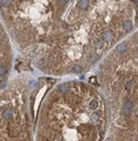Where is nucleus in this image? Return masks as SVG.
Masks as SVG:
<instances>
[{
    "instance_id": "1",
    "label": "nucleus",
    "mask_w": 138,
    "mask_h": 141,
    "mask_svg": "<svg viewBox=\"0 0 138 141\" xmlns=\"http://www.w3.org/2000/svg\"><path fill=\"white\" fill-rule=\"evenodd\" d=\"M132 103L130 102V101H127V102H125L124 105H123V108H122V111H123V113H124L125 115H129L130 113L132 112Z\"/></svg>"
},
{
    "instance_id": "2",
    "label": "nucleus",
    "mask_w": 138,
    "mask_h": 141,
    "mask_svg": "<svg viewBox=\"0 0 138 141\" xmlns=\"http://www.w3.org/2000/svg\"><path fill=\"white\" fill-rule=\"evenodd\" d=\"M12 115H13V112H12V108H5L4 111H2V118L4 119H11L12 118Z\"/></svg>"
},
{
    "instance_id": "3",
    "label": "nucleus",
    "mask_w": 138,
    "mask_h": 141,
    "mask_svg": "<svg viewBox=\"0 0 138 141\" xmlns=\"http://www.w3.org/2000/svg\"><path fill=\"white\" fill-rule=\"evenodd\" d=\"M126 49H127V44L126 42H122V44H119L118 46H117V48H116V51L118 52V53L123 54L126 52Z\"/></svg>"
},
{
    "instance_id": "4",
    "label": "nucleus",
    "mask_w": 138,
    "mask_h": 141,
    "mask_svg": "<svg viewBox=\"0 0 138 141\" xmlns=\"http://www.w3.org/2000/svg\"><path fill=\"white\" fill-rule=\"evenodd\" d=\"M112 39H113V37H112L111 32H109V31H106V32H104L103 33V35H102V40L103 41H111Z\"/></svg>"
},
{
    "instance_id": "5",
    "label": "nucleus",
    "mask_w": 138,
    "mask_h": 141,
    "mask_svg": "<svg viewBox=\"0 0 138 141\" xmlns=\"http://www.w3.org/2000/svg\"><path fill=\"white\" fill-rule=\"evenodd\" d=\"M71 71H72L73 73L79 74V73L83 72V68H81V66H79V65H73L72 68H71Z\"/></svg>"
},
{
    "instance_id": "6",
    "label": "nucleus",
    "mask_w": 138,
    "mask_h": 141,
    "mask_svg": "<svg viewBox=\"0 0 138 141\" xmlns=\"http://www.w3.org/2000/svg\"><path fill=\"white\" fill-rule=\"evenodd\" d=\"M78 6L80 7V8H83V9H85V8L89 7V1H86V0H79Z\"/></svg>"
},
{
    "instance_id": "7",
    "label": "nucleus",
    "mask_w": 138,
    "mask_h": 141,
    "mask_svg": "<svg viewBox=\"0 0 138 141\" xmlns=\"http://www.w3.org/2000/svg\"><path fill=\"white\" fill-rule=\"evenodd\" d=\"M123 28L125 31H131L132 29V22L131 21H124L123 22Z\"/></svg>"
},
{
    "instance_id": "8",
    "label": "nucleus",
    "mask_w": 138,
    "mask_h": 141,
    "mask_svg": "<svg viewBox=\"0 0 138 141\" xmlns=\"http://www.w3.org/2000/svg\"><path fill=\"white\" fill-rule=\"evenodd\" d=\"M69 87H70V85L69 84H61L59 86V89L61 93H66L67 91H69Z\"/></svg>"
},
{
    "instance_id": "9",
    "label": "nucleus",
    "mask_w": 138,
    "mask_h": 141,
    "mask_svg": "<svg viewBox=\"0 0 138 141\" xmlns=\"http://www.w3.org/2000/svg\"><path fill=\"white\" fill-rule=\"evenodd\" d=\"M90 108H91V109H97V108H98V101L92 100L91 102H90Z\"/></svg>"
},
{
    "instance_id": "10",
    "label": "nucleus",
    "mask_w": 138,
    "mask_h": 141,
    "mask_svg": "<svg viewBox=\"0 0 138 141\" xmlns=\"http://www.w3.org/2000/svg\"><path fill=\"white\" fill-rule=\"evenodd\" d=\"M7 74V68L5 67V66H0V76H5Z\"/></svg>"
},
{
    "instance_id": "11",
    "label": "nucleus",
    "mask_w": 138,
    "mask_h": 141,
    "mask_svg": "<svg viewBox=\"0 0 138 141\" xmlns=\"http://www.w3.org/2000/svg\"><path fill=\"white\" fill-rule=\"evenodd\" d=\"M98 121H99L98 115H97V114H93V115H92V122H93V123H97Z\"/></svg>"
},
{
    "instance_id": "12",
    "label": "nucleus",
    "mask_w": 138,
    "mask_h": 141,
    "mask_svg": "<svg viewBox=\"0 0 138 141\" xmlns=\"http://www.w3.org/2000/svg\"><path fill=\"white\" fill-rule=\"evenodd\" d=\"M125 86H126V89H131L132 86H133V82H132V81H127Z\"/></svg>"
},
{
    "instance_id": "13",
    "label": "nucleus",
    "mask_w": 138,
    "mask_h": 141,
    "mask_svg": "<svg viewBox=\"0 0 138 141\" xmlns=\"http://www.w3.org/2000/svg\"><path fill=\"white\" fill-rule=\"evenodd\" d=\"M98 59H99V55H97V54H92V55H91V60H92V62L97 61Z\"/></svg>"
},
{
    "instance_id": "14",
    "label": "nucleus",
    "mask_w": 138,
    "mask_h": 141,
    "mask_svg": "<svg viewBox=\"0 0 138 141\" xmlns=\"http://www.w3.org/2000/svg\"><path fill=\"white\" fill-rule=\"evenodd\" d=\"M94 46L97 47V48H99V47H103V42H102V41H96Z\"/></svg>"
}]
</instances>
